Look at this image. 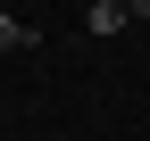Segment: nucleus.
<instances>
[{"instance_id": "f03ea898", "label": "nucleus", "mask_w": 150, "mask_h": 141, "mask_svg": "<svg viewBox=\"0 0 150 141\" xmlns=\"http://www.w3.org/2000/svg\"><path fill=\"white\" fill-rule=\"evenodd\" d=\"M33 42H42V33H33L25 17H0V50H33Z\"/></svg>"}, {"instance_id": "7ed1b4c3", "label": "nucleus", "mask_w": 150, "mask_h": 141, "mask_svg": "<svg viewBox=\"0 0 150 141\" xmlns=\"http://www.w3.org/2000/svg\"><path fill=\"white\" fill-rule=\"evenodd\" d=\"M134 25H150V8H134Z\"/></svg>"}, {"instance_id": "f257e3e1", "label": "nucleus", "mask_w": 150, "mask_h": 141, "mask_svg": "<svg viewBox=\"0 0 150 141\" xmlns=\"http://www.w3.org/2000/svg\"><path fill=\"white\" fill-rule=\"evenodd\" d=\"M125 25H134L125 0H92V8H83V33H100V42H108V33H125Z\"/></svg>"}]
</instances>
